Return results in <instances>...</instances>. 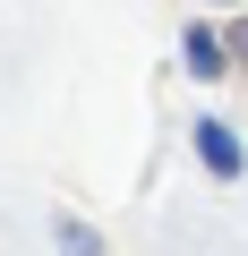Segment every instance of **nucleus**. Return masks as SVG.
I'll use <instances>...</instances> for the list:
<instances>
[{"label": "nucleus", "mask_w": 248, "mask_h": 256, "mask_svg": "<svg viewBox=\"0 0 248 256\" xmlns=\"http://www.w3.org/2000/svg\"><path fill=\"white\" fill-rule=\"evenodd\" d=\"M222 60H239V68H248V18H239V26L222 34Z\"/></svg>", "instance_id": "nucleus-4"}, {"label": "nucleus", "mask_w": 248, "mask_h": 256, "mask_svg": "<svg viewBox=\"0 0 248 256\" xmlns=\"http://www.w3.org/2000/svg\"><path fill=\"white\" fill-rule=\"evenodd\" d=\"M188 137H197V162H205L214 180H239V171H248V154H239V137H231L222 120H197Z\"/></svg>", "instance_id": "nucleus-1"}, {"label": "nucleus", "mask_w": 248, "mask_h": 256, "mask_svg": "<svg viewBox=\"0 0 248 256\" xmlns=\"http://www.w3.org/2000/svg\"><path fill=\"white\" fill-rule=\"evenodd\" d=\"M180 52H188V77H231V68H222V34H214V26H188V34H180Z\"/></svg>", "instance_id": "nucleus-2"}, {"label": "nucleus", "mask_w": 248, "mask_h": 256, "mask_svg": "<svg viewBox=\"0 0 248 256\" xmlns=\"http://www.w3.org/2000/svg\"><path fill=\"white\" fill-rule=\"evenodd\" d=\"M52 239H60L69 256H103V239H94V230H86L77 214H52Z\"/></svg>", "instance_id": "nucleus-3"}]
</instances>
